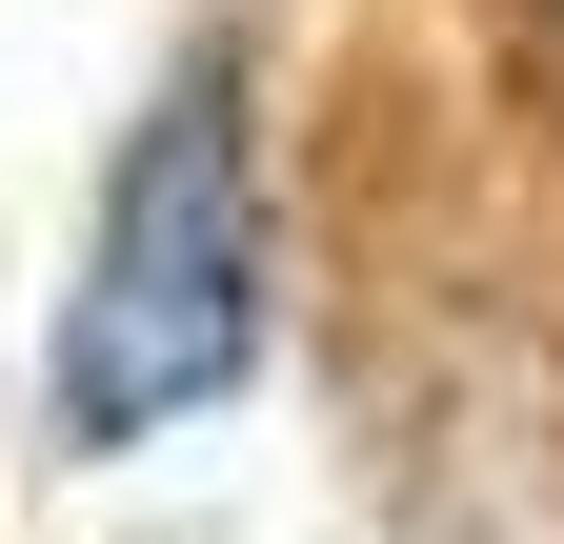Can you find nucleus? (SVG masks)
<instances>
[{
    "label": "nucleus",
    "mask_w": 564,
    "mask_h": 544,
    "mask_svg": "<svg viewBox=\"0 0 564 544\" xmlns=\"http://www.w3.org/2000/svg\"><path fill=\"white\" fill-rule=\"evenodd\" d=\"M262 363V162H242V61L202 41L162 101H141V142L82 222V283H61V444H162L202 424Z\"/></svg>",
    "instance_id": "nucleus-1"
}]
</instances>
